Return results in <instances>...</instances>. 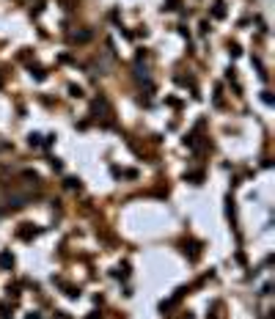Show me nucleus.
I'll return each instance as SVG.
<instances>
[{
    "mask_svg": "<svg viewBox=\"0 0 275 319\" xmlns=\"http://www.w3.org/2000/svg\"><path fill=\"white\" fill-rule=\"evenodd\" d=\"M0 264H3V267H11V264H14V259L8 256V253H3V256H0Z\"/></svg>",
    "mask_w": 275,
    "mask_h": 319,
    "instance_id": "obj_1",
    "label": "nucleus"
}]
</instances>
